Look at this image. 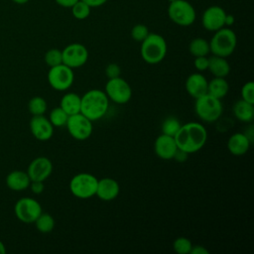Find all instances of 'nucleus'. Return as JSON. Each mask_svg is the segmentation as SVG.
<instances>
[{
  "instance_id": "1",
  "label": "nucleus",
  "mask_w": 254,
  "mask_h": 254,
  "mask_svg": "<svg viewBox=\"0 0 254 254\" xmlns=\"http://www.w3.org/2000/svg\"><path fill=\"white\" fill-rule=\"evenodd\" d=\"M179 149L192 154L199 151L206 143L207 131L198 122H188L181 125L180 130L175 136Z\"/></svg>"
},
{
  "instance_id": "2",
  "label": "nucleus",
  "mask_w": 254,
  "mask_h": 254,
  "mask_svg": "<svg viewBox=\"0 0 254 254\" xmlns=\"http://www.w3.org/2000/svg\"><path fill=\"white\" fill-rule=\"evenodd\" d=\"M80 113L91 121L102 118L109 107V99L100 89H90L80 96Z\"/></svg>"
},
{
  "instance_id": "3",
  "label": "nucleus",
  "mask_w": 254,
  "mask_h": 254,
  "mask_svg": "<svg viewBox=\"0 0 254 254\" xmlns=\"http://www.w3.org/2000/svg\"><path fill=\"white\" fill-rule=\"evenodd\" d=\"M140 53L142 59L147 64H159L167 55L166 40L159 34L149 33L146 39L141 42Z\"/></svg>"
},
{
  "instance_id": "4",
  "label": "nucleus",
  "mask_w": 254,
  "mask_h": 254,
  "mask_svg": "<svg viewBox=\"0 0 254 254\" xmlns=\"http://www.w3.org/2000/svg\"><path fill=\"white\" fill-rule=\"evenodd\" d=\"M236 45L237 38L235 33L231 29L223 27L215 31L209 42V49L212 55L227 58L234 52Z\"/></svg>"
},
{
  "instance_id": "5",
  "label": "nucleus",
  "mask_w": 254,
  "mask_h": 254,
  "mask_svg": "<svg viewBox=\"0 0 254 254\" xmlns=\"http://www.w3.org/2000/svg\"><path fill=\"white\" fill-rule=\"evenodd\" d=\"M195 114L203 122L212 123L218 120L222 114L223 106L220 99H217L208 93L195 99Z\"/></svg>"
},
{
  "instance_id": "6",
  "label": "nucleus",
  "mask_w": 254,
  "mask_h": 254,
  "mask_svg": "<svg viewBox=\"0 0 254 254\" xmlns=\"http://www.w3.org/2000/svg\"><path fill=\"white\" fill-rule=\"evenodd\" d=\"M98 179L89 173H79L73 176L69 182L70 192L78 198L86 199L96 193Z\"/></svg>"
},
{
  "instance_id": "7",
  "label": "nucleus",
  "mask_w": 254,
  "mask_h": 254,
  "mask_svg": "<svg viewBox=\"0 0 254 254\" xmlns=\"http://www.w3.org/2000/svg\"><path fill=\"white\" fill-rule=\"evenodd\" d=\"M168 15L172 22L183 27L190 26L195 21L194 8L186 0H174L170 2Z\"/></svg>"
},
{
  "instance_id": "8",
  "label": "nucleus",
  "mask_w": 254,
  "mask_h": 254,
  "mask_svg": "<svg viewBox=\"0 0 254 254\" xmlns=\"http://www.w3.org/2000/svg\"><path fill=\"white\" fill-rule=\"evenodd\" d=\"M104 92L109 100L117 104L127 103L132 96L130 84L120 76L109 78L105 84Z\"/></svg>"
},
{
  "instance_id": "9",
  "label": "nucleus",
  "mask_w": 254,
  "mask_h": 254,
  "mask_svg": "<svg viewBox=\"0 0 254 254\" xmlns=\"http://www.w3.org/2000/svg\"><path fill=\"white\" fill-rule=\"evenodd\" d=\"M74 80V73L72 68L61 64L52 66L48 72V81L52 88L58 91H64L68 89Z\"/></svg>"
},
{
  "instance_id": "10",
  "label": "nucleus",
  "mask_w": 254,
  "mask_h": 254,
  "mask_svg": "<svg viewBox=\"0 0 254 254\" xmlns=\"http://www.w3.org/2000/svg\"><path fill=\"white\" fill-rule=\"evenodd\" d=\"M69 135L79 141L86 140L92 133V121L89 120L82 113L69 115L65 124Z\"/></svg>"
},
{
  "instance_id": "11",
  "label": "nucleus",
  "mask_w": 254,
  "mask_h": 254,
  "mask_svg": "<svg viewBox=\"0 0 254 254\" xmlns=\"http://www.w3.org/2000/svg\"><path fill=\"white\" fill-rule=\"evenodd\" d=\"M16 217L24 223H33L43 212L40 202L32 197H21L14 206Z\"/></svg>"
},
{
  "instance_id": "12",
  "label": "nucleus",
  "mask_w": 254,
  "mask_h": 254,
  "mask_svg": "<svg viewBox=\"0 0 254 254\" xmlns=\"http://www.w3.org/2000/svg\"><path fill=\"white\" fill-rule=\"evenodd\" d=\"M63 64L70 68H77L86 64L88 60V51L85 46L79 43L67 45L63 51Z\"/></svg>"
},
{
  "instance_id": "13",
  "label": "nucleus",
  "mask_w": 254,
  "mask_h": 254,
  "mask_svg": "<svg viewBox=\"0 0 254 254\" xmlns=\"http://www.w3.org/2000/svg\"><path fill=\"white\" fill-rule=\"evenodd\" d=\"M226 12L219 6H210L204 10L201 16V24L203 28L210 32H215L223 27Z\"/></svg>"
},
{
  "instance_id": "14",
  "label": "nucleus",
  "mask_w": 254,
  "mask_h": 254,
  "mask_svg": "<svg viewBox=\"0 0 254 254\" xmlns=\"http://www.w3.org/2000/svg\"><path fill=\"white\" fill-rule=\"evenodd\" d=\"M53 172V164L47 157H37L28 166L27 174L31 181H46Z\"/></svg>"
},
{
  "instance_id": "15",
  "label": "nucleus",
  "mask_w": 254,
  "mask_h": 254,
  "mask_svg": "<svg viewBox=\"0 0 254 254\" xmlns=\"http://www.w3.org/2000/svg\"><path fill=\"white\" fill-rule=\"evenodd\" d=\"M30 130L32 135L40 141H47L54 134V126L49 118L44 115H35L32 117L30 120Z\"/></svg>"
},
{
  "instance_id": "16",
  "label": "nucleus",
  "mask_w": 254,
  "mask_h": 254,
  "mask_svg": "<svg viewBox=\"0 0 254 254\" xmlns=\"http://www.w3.org/2000/svg\"><path fill=\"white\" fill-rule=\"evenodd\" d=\"M178 149L175 137L162 134L157 137L154 143V151L156 155L163 160H171Z\"/></svg>"
},
{
  "instance_id": "17",
  "label": "nucleus",
  "mask_w": 254,
  "mask_h": 254,
  "mask_svg": "<svg viewBox=\"0 0 254 254\" xmlns=\"http://www.w3.org/2000/svg\"><path fill=\"white\" fill-rule=\"evenodd\" d=\"M119 191L120 187L117 181L111 178H103L97 182L95 195L103 201H110L118 196Z\"/></svg>"
},
{
  "instance_id": "18",
  "label": "nucleus",
  "mask_w": 254,
  "mask_h": 254,
  "mask_svg": "<svg viewBox=\"0 0 254 254\" xmlns=\"http://www.w3.org/2000/svg\"><path fill=\"white\" fill-rule=\"evenodd\" d=\"M207 84L205 76L201 73L194 72L188 76L186 79V90L194 99L207 93Z\"/></svg>"
},
{
  "instance_id": "19",
  "label": "nucleus",
  "mask_w": 254,
  "mask_h": 254,
  "mask_svg": "<svg viewBox=\"0 0 254 254\" xmlns=\"http://www.w3.org/2000/svg\"><path fill=\"white\" fill-rule=\"evenodd\" d=\"M250 140L244 133H234L227 141V149L234 156H242L250 147Z\"/></svg>"
},
{
  "instance_id": "20",
  "label": "nucleus",
  "mask_w": 254,
  "mask_h": 254,
  "mask_svg": "<svg viewBox=\"0 0 254 254\" xmlns=\"http://www.w3.org/2000/svg\"><path fill=\"white\" fill-rule=\"evenodd\" d=\"M31 180L27 172L23 171H12L6 177L7 187L15 191H21L29 188Z\"/></svg>"
},
{
  "instance_id": "21",
  "label": "nucleus",
  "mask_w": 254,
  "mask_h": 254,
  "mask_svg": "<svg viewBox=\"0 0 254 254\" xmlns=\"http://www.w3.org/2000/svg\"><path fill=\"white\" fill-rule=\"evenodd\" d=\"M233 115L236 119L244 123H250L254 119V104L243 99L236 101L232 108Z\"/></svg>"
},
{
  "instance_id": "22",
  "label": "nucleus",
  "mask_w": 254,
  "mask_h": 254,
  "mask_svg": "<svg viewBox=\"0 0 254 254\" xmlns=\"http://www.w3.org/2000/svg\"><path fill=\"white\" fill-rule=\"evenodd\" d=\"M207 69L214 77H225L230 72V65L226 61V58L213 55L208 58Z\"/></svg>"
},
{
  "instance_id": "23",
  "label": "nucleus",
  "mask_w": 254,
  "mask_h": 254,
  "mask_svg": "<svg viewBox=\"0 0 254 254\" xmlns=\"http://www.w3.org/2000/svg\"><path fill=\"white\" fill-rule=\"evenodd\" d=\"M229 90V84L224 77H213L207 84V93L217 99L225 97Z\"/></svg>"
},
{
  "instance_id": "24",
  "label": "nucleus",
  "mask_w": 254,
  "mask_h": 254,
  "mask_svg": "<svg viewBox=\"0 0 254 254\" xmlns=\"http://www.w3.org/2000/svg\"><path fill=\"white\" fill-rule=\"evenodd\" d=\"M80 96L75 92L65 93L60 102V106L69 115L80 112Z\"/></svg>"
},
{
  "instance_id": "25",
  "label": "nucleus",
  "mask_w": 254,
  "mask_h": 254,
  "mask_svg": "<svg viewBox=\"0 0 254 254\" xmlns=\"http://www.w3.org/2000/svg\"><path fill=\"white\" fill-rule=\"evenodd\" d=\"M189 51L194 58L207 56L210 53L209 42L203 38H195L190 43Z\"/></svg>"
},
{
  "instance_id": "26",
  "label": "nucleus",
  "mask_w": 254,
  "mask_h": 254,
  "mask_svg": "<svg viewBox=\"0 0 254 254\" xmlns=\"http://www.w3.org/2000/svg\"><path fill=\"white\" fill-rule=\"evenodd\" d=\"M34 223L36 225V228L42 233L52 232L55 227V224H56L54 217L47 212H42L37 217V219L35 220Z\"/></svg>"
},
{
  "instance_id": "27",
  "label": "nucleus",
  "mask_w": 254,
  "mask_h": 254,
  "mask_svg": "<svg viewBox=\"0 0 254 254\" xmlns=\"http://www.w3.org/2000/svg\"><path fill=\"white\" fill-rule=\"evenodd\" d=\"M28 109H29V112L33 116L44 115L48 109V104H47V101L43 97L35 96L29 100Z\"/></svg>"
},
{
  "instance_id": "28",
  "label": "nucleus",
  "mask_w": 254,
  "mask_h": 254,
  "mask_svg": "<svg viewBox=\"0 0 254 254\" xmlns=\"http://www.w3.org/2000/svg\"><path fill=\"white\" fill-rule=\"evenodd\" d=\"M68 114L61 107H56L52 109L49 115V120L54 127H62L66 124Z\"/></svg>"
},
{
  "instance_id": "29",
  "label": "nucleus",
  "mask_w": 254,
  "mask_h": 254,
  "mask_svg": "<svg viewBox=\"0 0 254 254\" xmlns=\"http://www.w3.org/2000/svg\"><path fill=\"white\" fill-rule=\"evenodd\" d=\"M181 122L176 117H168L162 124V134L175 137L181 128Z\"/></svg>"
},
{
  "instance_id": "30",
  "label": "nucleus",
  "mask_w": 254,
  "mask_h": 254,
  "mask_svg": "<svg viewBox=\"0 0 254 254\" xmlns=\"http://www.w3.org/2000/svg\"><path fill=\"white\" fill-rule=\"evenodd\" d=\"M90 7L84 3L81 0H78L72 7H71V13L72 16L77 20H84L86 19L90 14Z\"/></svg>"
},
{
  "instance_id": "31",
  "label": "nucleus",
  "mask_w": 254,
  "mask_h": 254,
  "mask_svg": "<svg viewBox=\"0 0 254 254\" xmlns=\"http://www.w3.org/2000/svg\"><path fill=\"white\" fill-rule=\"evenodd\" d=\"M45 63L50 66H56L63 64L62 51L59 49H51L45 54Z\"/></svg>"
},
{
  "instance_id": "32",
  "label": "nucleus",
  "mask_w": 254,
  "mask_h": 254,
  "mask_svg": "<svg viewBox=\"0 0 254 254\" xmlns=\"http://www.w3.org/2000/svg\"><path fill=\"white\" fill-rule=\"evenodd\" d=\"M173 247L178 254H190L192 244L190 239L186 237H179L174 241Z\"/></svg>"
},
{
  "instance_id": "33",
  "label": "nucleus",
  "mask_w": 254,
  "mask_h": 254,
  "mask_svg": "<svg viewBox=\"0 0 254 254\" xmlns=\"http://www.w3.org/2000/svg\"><path fill=\"white\" fill-rule=\"evenodd\" d=\"M149 29L147 26L143 24H137L135 25L131 30V37L136 42H142L146 39V37L149 35Z\"/></svg>"
},
{
  "instance_id": "34",
  "label": "nucleus",
  "mask_w": 254,
  "mask_h": 254,
  "mask_svg": "<svg viewBox=\"0 0 254 254\" xmlns=\"http://www.w3.org/2000/svg\"><path fill=\"white\" fill-rule=\"evenodd\" d=\"M241 99L254 104V83L253 81L246 82L241 88Z\"/></svg>"
},
{
  "instance_id": "35",
  "label": "nucleus",
  "mask_w": 254,
  "mask_h": 254,
  "mask_svg": "<svg viewBox=\"0 0 254 254\" xmlns=\"http://www.w3.org/2000/svg\"><path fill=\"white\" fill-rule=\"evenodd\" d=\"M120 72H121V68L117 64H114V63L108 64L107 66L105 67V74L108 77V79L120 76Z\"/></svg>"
},
{
  "instance_id": "36",
  "label": "nucleus",
  "mask_w": 254,
  "mask_h": 254,
  "mask_svg": "<svg viewBox=\"0 0 254 254\" xmlns=\"http://www.w3.org/2000/svg\"><path fill=\"white\" fill-rule=\"evenodd\" d=\"M193 64H194V67L199 71L206 70L208 67V58L206 56L196 57V58H194Z\"/></svg>"
},
{
  "instance_id": "37",
  "label": "nucleus",
  "mask_w": 254,
  "mask_h": 254,
  "mask_svg": "<svg viewBox=\"0 0 254 254\" xmlns=\"http://www.w3.org/2000/svg\"><path fill=\"white\" fill-rule=\"evenodd\" d=\"M29 187L31 188V190L36 194L42 193L45 189L44 182H40V181H31Z\"/></svg>"
},
{
  "instance_id": "38",
  "label": "nucleus",
  "mask_w": 254,
  "mask_h": 254,
  "mask_svg": "<svg viewBox=\"0 0 254 254\" xmlns=\"http://www.w3.org/2000/svg\"><path fill=\"white\" fill-rule=\"evenodd\" d=\"M189 155H190V154H188L187 152H185V151H183V150H181V149L178 148L177 151H176V153L174 154L173 159H175L177 162L183 163V162H186V161H187Z\"/></svg>"
},
{
  "instance_id": "39",
  "label": "nucleus",
  "mask_w": 254,
  "mask_h": 254,
  "mask_svg": "<svg viewBox=\"0 0 254 254\" xmlns=\"http://www.w3.org/2000/svg\"><path fill=\"white\" fill-rule=\"evenodd\" d=\"M84 3H86L90 8L93 7H100L103 4H105L107 2V0H81Z\"/></svg>"
},
{
  "instance_id": "40",
  "label": "nucleus",
  "mask_w": 254,
  "mask_h": 254,
  "mask_svg": "<svg viewBox=\"0 0 254 254\" xmlns=\"http://www.w3.org/2000/svg\"><path fill=\"white\" fill-rule=\"evenodd\" d=\"M190 254H208V250L206 248H204L203 246L200 245H196V246H192L190 249Z\"/></svg>"
},
{
  "instance_id": "41",
  "label": "nucleus",
  "mask_w": 254,
  "mask_h": 254,
  "mask_svg": "<svg viewBox=\"0 0 254 254\" xmlns=\"http://www.w3.org/2000/svg\"><path fill=\"white\" fill-rule=\"evenodd\" d=\"M57 4L64 8H71L78 0H55Z\"/></svg>"
},
{
  "instance_id": "42",
  "label": "nucleus",
  "mask_w": 254,
  "mask_h": 254,
  "mask_svg": "<svg viewBox=\"0 0 254 254\" xmlns=\"http://www.w3.org/2000/svg\"><path fill=\"white\" fill-rule=\"evenodd\" d=\"M234 23V17L232 15H228L226 14L225 16V21H224V25L225 26H231Z\"/></svg>"
},
{
  "instance_id": "43",
  "label": "nucleus",
  "mask_w": 254,
  "mask_h": 254,
  "mask_svg": "<svg viewBox=\"0 0 254 254\" xmlns=\"http://www.w3.org/2000/svg\"><path fill=\"white\" fill-rule=\"evenodd\" d=\"M6 253V248L4 243L0 240V254H5Z\"/></svg>"
},
{
  "instance_id": "44",
  "label": "nucleus",
  "mask_w": 254,
  "mask_h": 254,
  "mask_svg": "<svg viewBox=\"0 0 254 254\" xmlns=\"http://www.w3.org/2000/svg\"><path fill=\"white\" fill-rule=\"evenodd\" d=\"M14 3H16V4H20V5H22V4H25V3H27L29 0H12Z\"/></svg>"
},
{
  "instance_id": "45",
  "label": "nucleus",
  "mask_w": 254,
  "mask_h": 254,
  "mask_svg": "<svg viewBox=\"0 0 254 254\" xmlns=\"http://www.w3.org/2000/svg\"><path fill=\"white\" fill-rule=\"evenodd\" d=\"M168 1H169V2H172V1H174V0H168Z\"/></svg>"
}]
</instances>
